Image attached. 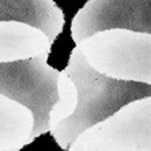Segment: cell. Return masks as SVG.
I'll use <instances>...</instances> for the list:
<instances>
[{"label":"cell","instance_id":"1","mask_svg":"<svg viewBox=\"0 0 151 151\" xmlns=\"http://www.w3.org/2000/svg\"><path fill=\"white\" fill-rule=\"evenodd\" d=\"M64 71L76 86L79 104L70 119L50 131L63 150H68L83 132L112 117L125 105L151 97L148 84L116 81L98 74L76 46L71 52Z\"/></svg>","mask_w":151,"mask_h":151},{"label":"cell","instance_id":"2","mask_svg":"<svg viewBox=\"0 0 151 151\" xmlns=\"http://www.w3.org/2000/svg\"><path fill=\"white\" fill-rule=\"evenodd\" d=\"M76 48L98 74L151 86V34L110 29L84 38Z\"/></svg>","mask_w":151,"mask_h":151},{"label":"cell","instance_id":"3","mask_svg":"<svg viewBox=\"0 0 151 151\" xmlns=\"http://www.w3.org/2000/svg\"><path fill=\"white\" fill-rule=\"evenodd\" d=\"M48 57L0 64V94L33 112V140L50 132L49 114L59 101L60 71L48 65Z\"/></svg>","mask_w":151,"mask_h":151},{"label":"cell","instance_id":"4","mask_svg":"<svg viewBox=\"0 0 151 151\" xmlns=\"http://www.w3.org/2000/svg\"><path fill=\"white\" fill-rule=\"evenodd\" d=\"M68 151H151V97L131 102L83 132Z\"/></svg>","mask_w":151,"mask_h":151},{"label":"cell","instance_id":"5","mask_svg":"<svg viewBox=\"0 0 151 151\" xmlns=\"http://www.w3.org/2000/svg\"><path fill=\"white\" fill-rule=\"evenodd\" d=\"M110 29L151 34V0H90L71 25L75 44Z\"/></svg>","mask_w":151,"mask_h":151},{"label":"cell","instance_id":"6","mask_svg":"<svg viewBox=\"0 0 151 151\" xmlns=\"http://www.w3.org/2000/svg\"><path fill=\"white\" fill-rule=\"evenodd\" d=\"M0 22H21L44 32L55 42L63 32V10L52 0H0Z\"/></svg>","mask_w":151,"mask_h":151},{"label":"cell","instance_id":"7","mask_svg":"<svg viewBox=\"0 0 151 151\" xmlns=\"http://www.w3.org/2000/svg\"><path fill=\"white\" fill-rule=\"evenodd\" d=\"M52 41L38 29L21 22H0V64L49 56Z\"/></svg>","mask_w":151,"mask_h":151},{"label":"cell","instance_id":"8","mask_svg":"<svg viewBox=\"0 0 151 151\" xmlns=\"http://www.w3.org/2000/svg\"><path fill=\"white\" fill-rule=\"evenodd\" d=\"M34 114L0 94V151H19L33 142Z\"/></svg>","mask_w":151,"mask_h":151},{"label":"cell","instance_id":"9","mask_svg":"<svg viewBox=\"0 0 151 151\" xmlns=\"http://www.w3.org/2000/svg\"><path fill=\"white\" fill-rule=\"evenodd\" d=\"M57 91H59V101L53 106L49 114L50 131L56 128L60 123L70 119L76 112L78 104H79L78 88L65 71L60 72L59 82H57Z\"/></svg>","mask_w":151,"mask_h":151}]
</instances>
